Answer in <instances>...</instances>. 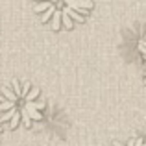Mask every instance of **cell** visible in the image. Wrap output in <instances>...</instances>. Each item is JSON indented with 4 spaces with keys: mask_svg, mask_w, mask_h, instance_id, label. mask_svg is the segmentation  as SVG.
I'll return each instance as SVG.
<instances>
[{
    "mask_svg": "<svg viewBox=\"0 0 146 146\" xmlns=\"http://www.w3.org/2000/svg\"><path fill=\"white\" fill-rule=\"evenodd\" d=\"M44 109L46 104L39 87L26 80H13L0 91V122H7L11 128L19 124L28 128L33 122L43 120Z\"/></svg>",
    "mask_w": 146,
    "mask_h": 146,
    "instance_id": "6da1fadb",
    "label": "cell"
},
{
    "mask_svg": "<svg viewBox=\"0 0 146 146\" xmlns=\"http://www.w3.org/2000/svg\"><path fill=\"white\" fill-rule=\"evenodd\" d=\"M94 4L91 0H70V2H41L33 9L39 13L41 21L48 22L54 30H70L74 22L85 21Z\"/></svg>",
    "mask_w": 146,
    "mask_h": 146,
    "instance_id": "7a4b0ae2",
    "label": "cell"
},
{
    "mask_svg": "<svg viewBox=\"0 0 146 146\" xmlns=\"http://www.w3.org/2000/svg\"><path fill=\"white\" fill-rule=\"evenodd\" d=\"M113 146H146L144 139H141V137H133V139L126 141V143H115Z\"/></svg>",
    "mask_w": 146,
    "mask_h": 146,
    "instance_id": "3957f363",
    "label": "cell"
},
{
    "mask_svg": "<svg viewBox=\"0 0 146 146\" xmlns=\"http://www.w3.org/2000/svg\"><path fill=\"white\" fill-rule=\"evenodd\" d=\"M139 50H141V56H143V63H144V68H146V43H141V44H139ZM144 83H146V78H144Z\"/></svg>",
    "mask_w": 146,
    "mask_h": 146,
    "instance_id": "277c9868",
    "label": "cell"
},
{
    "mask_svg": "<svg viewBox=\"0 0 146 146\" xmlns=\"http://www.w3.org/2000/svg\"><path fill=\"white\" fill-rule=\"evenodd\" d=\"M2 133H4V124L0 122V135H2Z\"/></svg>",
    "mask_w": 146,
    "mask_h": 146,
    "instance_id": "5b68a950",
    "label": "cell"
}]
</instances>
